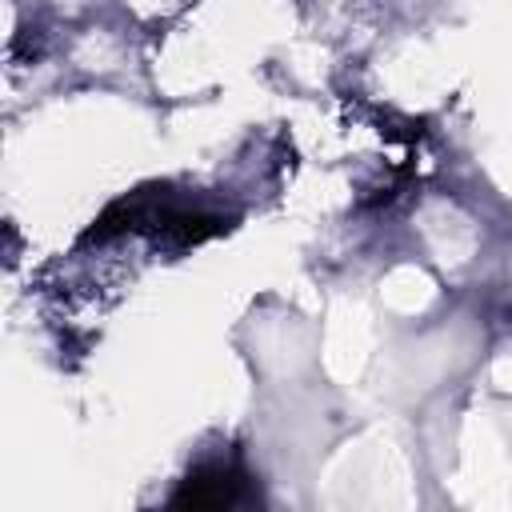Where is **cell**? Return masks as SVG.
Returning <instances> with one entry per match:
<instances>
[{
    "mask_svg": "<svg viewBox=\"0 0 512 512\" xmlns=\"http://www.w3.org/2000/svg\"><path fill=\"white\" fill-rule=\"evenodd\" d=\"M248 500H256L252 476L236 460H208L180 480L168 504L172 508H236Z\"/></svg>",
    "mask_w": 512,
    "mask_h": 512,
    "instance_id": "6da1fadb",
    "label": "cell"
},
{
    "mask_svg": "<svg viewBox=\"0 0 512 512\" xmlns=\"http://www.w3.org/2000/svg\"><path fill=\"white\" fill-rule=\"evenodd\" d=\"M152 224L176 248H192V244H204V240L228 232L232 220L228 216H216V212H204V208H172V204H160V212H156Z\"/></svg>",
    "mask_w": 512,
    "mask_h": 512,
    "instance_id": "7a4b0ae2",
    "label": "cell"
}]
</instances>
